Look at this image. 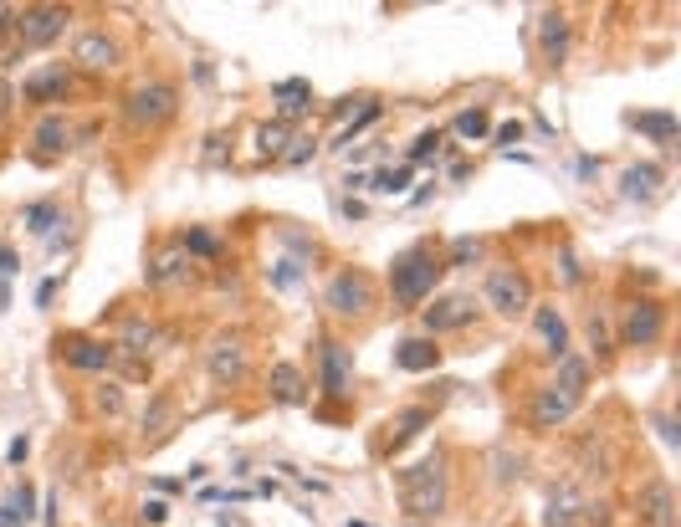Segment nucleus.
<instances>
[{"label": "nucleus", "mask_w": 681, "mask_h": 527, "mask_svg": "<svg viewBox=\"0 0 681 527\" xmlns=\"http://www.w3.org/2000/svg\"><path fill=\"white\" fill-rule=\"evenodd\" d=\"M400 502L410 517H441L446 512V461L425 456L400 471Z\"/></svg>", "instance_id": "obj_1"}, {"label": "nucleus", "mask_w": 681, "mask_h": 527, "mask_svg": "<svg viewBox=\"0 0 681 527\" xmlns=\"http://www.w3.org/2000/svg\"><path fill=\"white\" fill-rule=\"evenodd\" d=\"M441 272H446V261H441L436 251H425V246L395 256V267H390V292H395V302H400V307H420L425 297L436 292Z\"/></svg>", "instance_id": "obj_2"}, {"label": "nucleus", "mask_w": 681, "mask_h": 527, "mask_svg": "<svg viewBox=\"0 0 681 527\" xmlns=\"http://www.w3.org/2000/svg\"><path fill=\"white\" fill-rule=\"evenodd\" d=\"M482 297L492 302V313H497V318H523V313H528V302H533L528 277H523L518 267H497V272H487Z\"/></svg>", "instance_id": "obj_3"}, {"label": "nucleus", "mask_w": 681, "mask_h": 527, "mask_svg": "<svg viewBox=\"0 0 681 527\" xmlns=\"http://www.w3.org/2000/svg\"><path fill=\"white\" fill-rule=\"evenodd\" d=\"M123 113H129L134 128H159V123H169V113H175V87H169V82H144V87H134V93L123 98Z\"/></svg>", "instance_id": "obj_4"}, {"label": "nucleus", "mask_w": 681, "mask_h": 527, "mask_svg": "<svg viewBox=\"0 0 681 527\" xmlns=\"http://www.w3.org/2000/svg\"><path fill=\"white\" fill-rule=\"evenodd\" d=\"M62 31H67V6H26V11H16V41L26 52L52 47Z\"/></svg>", "instance_id": "obj_5"}, {"label": "nucleus", "mask_w": 681, "mask_h": 527, "mask_svg": "<svg viewBox=\"0 0 681 527\" xmlns=\"http://www.w3.org/2000/svg\"><path fill=\"white\" fill-rule=\"evenodd\" d=\"M318 384H323L328 400H349L354 394V359H349L344 343H333V338L318 343Z\"/></svg>", "instance_id": "obj_6"}, {"label": "nucleus", "mask_w": 681, "mask_h": 527, "mask_svg": "<svg viewBox=\"0 0 681 527\" xmlns=\"http://www.w3.org/2000/svg\"><path fill=\"white\" fill-rule=\"evenodd\" d=\"M661 333H666V307H661V302L641 297V302L625 307L620 343H630V348H651V343H661Z\"/></svg>", "instance_id": "obj_7"}, {"label": "nucleus", "mask_w": 681, "mask_h": 527, "mask_svg": "<svg viewBox=\"0 0 681 527\" xmlns=\"http://www.w3.org/2000/svg\"><path fill=\"white\" fill-rule=\"evenodd\" d=\"M323 297H328V307L338 318H359V313H369V302H374V282L364 272H338Z\"/></svg>", "instance_id": "obj_8"}, {"label": "nucleus", "mask_w": 681, "mask_h": 527, "mask_svg": "<svg viewBox=\"0 0 681 527\" xmlns=\"http://www.w3.org/2000/svg\"><path fill=\"white\" fill-rule=\"evenodd\" d=\"M205 369L216 384H236L246 379V338L241 333H221L216 343L205 348Z\"/></svg>", "instance_id": "obj_9"}, {"label": "nucleus", "mask_w": 681, "mask_h": 527, "mask_svg": "<svg viewBox=\"0 0 681 527\" xmlns=\"http://www.w3.org/2000/svg\"><path fill=\"white\" fill-rule=\"evenodd\" d=\"M420 318H425V328H431V333H456V328H466V323L477 318V297H461V292L436 297L431 307H420Z\"/></svg>", "instance_id": "obj_10"}, {"label": "nucleus", "mask_w": 681, "mask_h": 527, "mask_svg": "<svg viewBox=\"0 0 681 527\" xmlns=\"http://www.w3.org/2000/svg\"><path fill=\"white\" fill-rule=\"evenodd\" d=\"M72 62H77L82 72H108V67L118 62V41L103 36V31H82V36L72 41Z\"/></svg>", "instance_id": "obj_11"}, {"label": "nucleus", "mask_w": 681, "mask_h": 527, "mask_svg": "<svg viewBox=\"0 0 681 527\" xmlns=\"http://www.w3.org/2000/svg\"><path fill=\"white\" fill-rule=\"evenodd\" d=\"M574 410H579L574 394H564L559 384H548V389H538V400H533V425L538 430H559V425L574 420Z\"/></svg>", "instance_id": "obj_12"}, {"label": "nucleus", "mask_w": 681, "mask_h": 527, "mask_svg": "<svg viewBox=\"0 0 681 527\" xmlns=\"http://www.w3.org/2000/svg\"><path fill=\"white\" fill-rule=\"evenodd\" d=\"M72 149V128H67V118L62 113H47L36 123V134H31V154L47 164V159H62Z\"/></svg>", "instance_id": "obj_13"}, {"label": "nucleus", "mask_w": 681, "mask_h": 527, "mask_svg": "<svg viewBox=\"0 0 681 527\" xmlns=\"http://www.w3.org/2000/svg\"><path fill=\"white\" fill-rule=\"evenodd\" d=\"M72 93V72L67 67H41V72H31L26 82H21V98L26 103H57V98H67Z\"/></svg>", "instance_id": "obj_14"}, {"label": "nucleus", "mask_w": 681, "mask_h": 527, "mask_svg": "<svg viewBox=\"0 0 681 527\" xmlns=\"http://www.w3.org/2000/svg\"><path fill=\"white\" fill-rule=\"evenodd\" d=\"M272 108H277L282 123L313 113V82H308V77H287V82H277V87H272Z\"/></svg>", "instance_id": "obj_15"}, {"label": "nucleus", "mask_w": 681, "mask_h": 527, "mask_svg": "<svg viewBox=\"0 0 681 527\" xmlns=\"http://www.w3.org/2000/svg\"><path fill=\"white\" fill-rule=\"evenodd\" d=\"M190 256H185V246H164L149 267H144V277H149V287H180V282H190Z\"/></svg>", "instance_id": "obj_16"}, {"label": "nucleus", "mask_w": 681, "mask_h": 527, "mask_svg": "<svg viewBox=\"0 0 681 527\" xmlns=\"http://www.w3.org/2000/svg\"><path fill=\"white\" fill-rule=\"evenodd\" d=\"M67 364L82 369V374H103L113 364V343H98V338H67Z\"/></svg>", "instance_id": "obj_17"}, {"label": "nucleus", "mask_w": 681, "mask_h": 527, "mask_svg": "<svg viewBox=\"0 0 681 527\" xmlns=\"http://www.w3.org/2000/svg\"><path fill=\"white\" fill-rule=\"evenodd\" d=\"M538 41H543L548 67H564V52H569V16H564V11H543V16H538Z\"/></svg>", "instance_id": "obj_18"}, {"label": "nucleus", "mask_w": 681, "mask_h": 527, "mask_svg": "<svg viewBox=\"0 0 681 527\" xmlns=\"http://www.w3.org/2000/svg\"><path fill=\"white\" fill-rule=\"evenodd\" d=\"M441 364V343H431V338H405V343H395V369H405V374H431Z\"/></svg>", "instance_id": "obj_19"}, {"label": "nucleus", "mask_w": 681, "mask_h": 527, "mask_svg": "<svg viewBox=\"0 0 681 527\" xmlns=\"http://www.w3.org/2000/svg\"><path fill=\"white\" fill-rule=\"evenodd\" d=\"M533 323H538V338H543V354L548 359H564L569 354V323L559 318V307H538V313H533Z\"/></svg>", "instance_id": "obj_20"}, {"label": "nucleus", "mask_w": 681, "mask_h": 527, "mask_svg": "<svg viewBox=\"0 0 681 527\" xmlns=\"http://www.w3.org/2000/svg\"><path fill=\"white\" fill-rule=\"evenodd\" d=\"M661 180H666V174H661V164H630L625 169V180H620V195L625 200H656L661 195Z\"/></svg>", "instance_id": "obj_21"}, {"label": "nucleus", "mask_w": 681, "mask_h": 527, "mask_svg": "<svg viewBox=\"0 0 681 527\" xmlns=\"http://www.w3.org/2000/svg\"><path fill=\"white\" fill-rule=\"evenodd\" d=\"M641 512H646L651 527H676V497H671L666 481H651V487L641 492Z\"/></svg>", "instance_id": "obj_22"}, {"label": "nucleus", "mask_w": 681, "mask_h": 527, "mask_svg": "<svg viewBox=\"0 0 681 527\" xmlns=\"http://www.w3.org/2000/svg\"><path fill=\"white\" fill-rule=\"evenodd\" d=\"M272 400H282V405L308 400V384H303V374H297V364H272Z\"/></svg>", "instance_id": "obj_23"}, {"label": "nucleus", "mask_w": 681, "mask_h": 527, "mask_svg": "<svg viewBox=\"0 0 681 527\" xmlns=\"http://www.w3.org/2000/svg\"><path fill=\"white\" fill-rule=\"evenodd\" d=\"M57 221H67L57 200H36V205H26V231H31V236H52Z\"/></svg>", "instance_id": "obj_24"}, {"label": "nucleus", "mask_w": 681, "mask_h": 527, "mask_svg": "<svg viewBox=\"0 0 681 527\" xmlns=\"http://www.w3.org/2000/svg\"><path fill=\"white\" fill-rule=\"evenodd\" d=\"M630 128L651 134L656 144H676V118L671 113H630Z\"/></svg>", "instance_id": "obj_25"}, {"label": "nucleus", "mask_w": 681, "mask_h": 527, "mask_svg": "<svg viewBox=\"0 0 681 527\" xmlns=\"http://www.w3.org/2000/svg\"><path fill=\"white\" fill-rule=\"evenodd\" d=\"M559 389L574 394V400H584V389H589V364L574 359V354H564V359H559Z\"/></svg>", "instance_id": "obj_26"}, {"label": "nucleus", "mask_w": 681, "mask_h": 527, "mask_svg": "<svg viewBox=\"0 0 681 527\" xmlns=\"http://www.w3.org/2000/svg\"><path fill=\"white\" fill-rule=\"evenodd\" d=\"M410 180H415L410 164H400V169H390V164H385V169H374V174H369V185H374L379 195H405V190H410Z\"/></svg>", "instance_id": "obj_27"}, {"label": "nucleus", "mask_w": 681, "mask_h": 527, "mask_svg": "<svg viewBox=\"0 0 681 527\" xmlns=\"http://www.w3.org/2000/svg\"><path fill=\"white\" fill-rule=\"evenodd\" d=\"M303 272H308V261H297V256H282V261H272L267 282H272L277 292H292L297 282H303Z\"/></svg>", "instance_id": "obj_28"}, {"label": "nucleus", "mask_w": 681, "mask_h": 527, "mask_svg": "<svg viewBox=\"0 0 681 527\" xmlns=\"http://www.w3.org/2000/svg\"><path fill=\"white\" fill-rule=\"evenodd\" d=\"M451 128H456L461 139H472V144H477V139H487V134H492V118H487L482 108H466V113H456V123H451Z\"/></svg>", "instance_id": "obj_29"}, {"label": "nucleus", "mask_w": 681, "mask_h": 527, "mask_svg": "<svg viewBox=\"0 0 681 527\" xmlns=\"http://www.w3.org/2000/svg\"><path fill=\"white\" fill-rule=\"evenodd\" d=\"M123 348H129V354H149V348L159 343V328L154 323H129L123 328V338H118Z\"/></svg>", "instance_id": "obj_30"}, {"label": "nucleus", "mask_w": 681, "mask_h": 527, "mask_svg": "<svg viewBox=\"0 0 681 527\" xmlns=\"http://www.w3.org/2000/svg\"><path fill=\"white\" fill-rule=\"evenodd\" d=\"M169 415H175V400H169V394H154V405L144 410V441L164 430V420H169Z\"/></svg>", "instance_id": "obj_31"}, {"label": "nucleus", "mask_w": 681, "mask_h": 527, "mask_svg": "<svg viewBox=\"0 0 681 527\" xmlns=\"http://www.w3.org/2000/svg\"><path fill=\"white\" fill-rule=\"evenodd\" d=\"M477 256H482V241L477 236H461V241H451V251L441 261H446V267H472Z\"/></svg>", "instance_id": "obj_32"}, {"label": "nucleus", "mask_w": 681, "mask_h": 527, "mask_svg": "<svg viewBox=\"0 0 681 527\" xmlns=\"http://www.w3.org/2000/svg\"><path fill=\"white\" fill-rule=\"evenodd\" d=\"M287 144H292V128H287L282 118L262 128V154H272V159H282V154H287Z\"/></svg>", "instance_id": "obj_33"}, {"label": "nucleus", "mask_w": 681, "mask_h": 527, "mask_svg": "<svg viewBox=\"0 0 681 527\" xmlns=\"http://www.w3.org/2000/svg\"><path fill=\"white\" fill-rule=\"evenodd\" d=\"M180 246H185V256H205V261H210V256H221V241L210 236V231H185V241H180Z\"/></svg>", "instance_id": "obj_34"}, {"label": "nucleus", "mask_w": 681, "mask_h": 527, "mask_svg": "<svg viewBox=\"0 0 681 527\" xmlns=\"http://www.w3.org/2000/svg\"><path fill=\"white\" fill-rule=\"evenodd\" d=\"M374 118H379V103H364V113H359V118H354V123H349V128H344V134H338L333 144H338V149H349V144H354V139L364 134V128H369Z\"/></svg>", "instance_id": "obj_35"}, {"label": "nucleus", "mask_w": 681, "mask_h": 527, "mask_svg": "<svg viewBox=\"0 0 681 527\" xmlns=\"http://www.w3.org/2000/svg\"><path fill=\"white\" fill-rule=\"evenodd\" d=\"M425 420H431V410H405V415L395 420V425H400V430H395V446H405L410 435H420V430H425Z\"/></svg>", "instance_id": "obj_36"}, {"label": "nucleus", "mask_w": 681, "mask_h": 527, "mask_svg": "<svg viewBox=\"0 0 681 527\" xmlns=\"http://www.w3.org/2000/svg\"><path fill=\"white\" fill-rule=\"evenodd\" d=\"M292 139H297V144H287L282 164H292V169H297V164H308V159L318 154V139H308V134H292Z\"/></svg>", "instance_id": "obj_37"}, {"label": "nucleus", "mask_w": 681, "mask_h": 527, "mask_svg": "<svg viewBox=\"0 0 681 527\" xmlns=\"http://www.w3.org/2000/svg\"><path fill=\"white\" fill-rule=\"evenodd\" d=\"M11 512H16V522H21V527H26V522H31V512H36V492L26 487V481L11 492Z\"/></svg>", "instance_id": "obj_38"}, {"label": "nucleus", "mask_w": 681, "mask_h": 527, "mask_svg": "<svg viewBox=\"0 0 681 527\" xmlns=\"http://www.w3.org/2000/svg\"><path fill=\"white\" fill-rule=\"evenodd\" d=\"M436 149H441V134H436V128H425V134H420V139L410 144V164H420V159H431Z\"/></svg>", "instance_id": "obj_39"}, {"label": "nucleus", "mask_w": 681, "mask_h": 527, "mask_svg": "<svg viewBox=\"0 0 681 527\" xmlns=\"http://www.w3.org/2000/svg\"><path fill=\"white\" fill-rule=\"evenodd\" d=\"M98 405H103V410H118V405H123V389H118V384H103V389H98Z\"/></svg>", "instance_id": "obj_40"}, {"label": "nucleus", "mask_w": 681, "mask_h": 527, "mask_svg": "<svg viewBox=\"0 0 681 527\" xmlns=\"http://www.w3.org/2000/svg\"><path fill=\"white\" fill-rule=\"evenodd\" d=\"M21 272V261H16V251L11 246H0V277H16Z\"/></svg>", "instance_id": "obj_41"}, {"label": "nucleus", "mask_w": 681, "mask_h": 527, "mask_svg": "<svg viewBox=\"0 0 681 527\" xmlns=\"http://www.w3.org/2000/svg\"><path fill=\"white\" fill-rule=\"evenodd\" d=\"M513 139H523V123H502L492 144H502V149H507V144H513Z\"/></svg>", "instance_id": "obj_42"}, {"label": "nucleus", "mask_w": 681, "mask_h": 527, "mask_svg": "<svg viewBox=\"0 0 681 527\" xmlns=\"http://www.w3.org/2000/svg\"><path fill=\"white\" fill-rule=\"evenodd\" d=\"M164 517H169L164 502H144V522H164Z\"/></svg>", "instance_id": "obj_43"}, {"label": "nucleus", "mask_w": 681, "mask_h": 527, "mask_svg": "<svg viewBox=\"0 0 681 527\" xmlns=\"http://www.w3.org/2000/svg\"><path fill=\"white\" fill-rule=\"evenodd\" d=\"M656 430H661V441H666V446H676V425H671L666 415H656Z\"/></svg>", "instance_id": "obj_44"}, {"label": "nucleus", "mask_w": 681, "mask_h": 527, "mask_svg": "<svg viewBox=\"0 0 681 527\" xmlns=\"http://www.w3.org/2000/svg\"><path fill=\"white\" fill-rule=\"evenodd\" d=\"M564 277H569V282H579V261H574V251H564Z\"/></svg>", "instance_id": "obj_45"}, {"label": "nucleus", "mask_w": 681, "mask_h": 527, "mask_svg": "<svg viewBox=\"0 0 681 527\" xmlns=\"http://www.w3.org/2000/svg\"><path fill=\"white\" fill-rule=\"evenodd\" d=\"M6 26H16V6H0V31Z\"/></svg>", "instance_id": "obj_46"}, {"label": "nucleus", "mask_w": 681, "mask_h": 527, "mask_svg": "<svg viewBox=\"0 0 681 527\" xmlns=\"http://www.w3.org/2000/svg\"><path fill=\"white\" fill-rule=\"evenodd\" d=\"M0 527H21V522H16V512H11V507H0Z\"/></svg>", "instance_id": "obj_47"}]
</instances>
